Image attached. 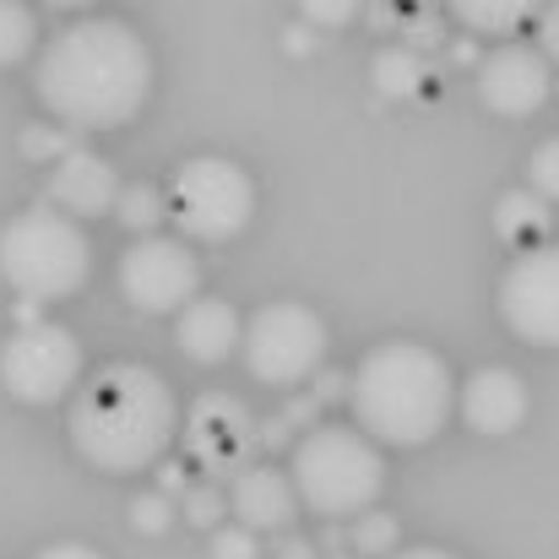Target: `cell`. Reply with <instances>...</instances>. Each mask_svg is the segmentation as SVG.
Instances as JSON below:
<instances>
[{
  "label": "cell",
  "instance_id": "6da1fadb",
  "mask_svg": "<svg viewBox=\"0 0 559 559\" xmlns=\"http://www.w3.org/2000/svg\"><path fill=\"white\" fill-rule=\"evenodd\" d=\"M33 93L71 131H115L136 120L153 93V49L115 16L71 22L38 55Z\"/></svg>",
  "mask_w": 559,
  "mask_h": 559
},
{
  "label": "cell",
  "instance_id": "7a4b0ae2",
  "mask_svg": "<svg viewBox=\"0 0 559 559\" xmlns=\"http://www.w3.org/2000/svg\"><path fill=\"white\" fill-rule=\"evenodd\" d=\"M180 429V402L169 380L147 365H104L71 402V445L87 467L126 478L164 462Z\"/></svg>",
  "mask_w": 559,
  "mask_h": 559
},
{
  "label": "cell",
  "instance_id": "3957f363",
  "mask_svg": "<svg viewBox=\"0 0 559 559\" xmlns=\"http://www.w3.org/2000/svg\"><path fill=\"white\" fill-rule=\"evenodd\" d=\"M354 424L380 445H424L456 407L451 365L424 343H380L359 359L348 391Z\"/></svg>",
  "mask_w": 559,
  "mask_h": 559
},
{
  "label": "cell",
  "instance_id": "277c9868",
  "mask_svg": "<svg viewBox=\"0 0 559 559\" xmlns=\"http://www.w3.org/2000/svg\"><path fill=\"white\" fill-rule=\"evenodd\" d=\"M294 489L326 522H359L385 489L380 445L359 424H316L294 440Z\"/></svg>",
  "mask_w": 559,
  "mask_h": 559
},
{
  "label": "cell",
  "instance_id": "5b68a950",
  "mask_svg": "<svg viewBox=\"0 0 559 559\" xmlns=\"http://www.w3.org/2000/svg\"><path fill=\"white\" fill-rule=\"evenodd\" d=\"M93 272V245L76 217L60 206H27L0 228V277L16 299L27 305H55L71 299Z\"/></svg>",
  "mask_w": 559,
  "mask_h": 559
},
{
  "label": "cell",
  "instance_id": "8992f818",
  "mask_svg": "<svg viewBox=\"0 0 559 559\" xmlns=\"http://www.w3.org/2000/svg\"><path fill=\"white\" fill-rule=\"evenodd\" d=\"M169 206H175V223L186 228V239L223 245V239L245 234V223L255 212V180L234 158H186L169 180Z\"/></svg>",
  "mask_w": 559,
  "mask_h": 559
},
{
  "label": "cell",
  "instance_id": "52a82bcc",
  "mask_svg": "<svg viewBox=\"0 0 559 559\" xmlns=\"http://www.w3.org/2000/svg\"><path fill=\"white\" fill-rule=\"evenodd\" d=\"M245 370L261 385H299L326 359V321L299 299H266L245 321Z\"/></svg>",
  "mask_w": 559,
  "mask_h": 559
},
{
  "label": "cell",
  "instance_id": "ba28073f",
  "mask_svg": "<svg viewBox=\"0 0 559 559\" xmlns=\"http://www.w3.org/2000/svg\"><path fill=\"white\" fill-rule=\"evenodd\" d=\"M82 380V343L55 326V321H33V326H16L0 348V385L27 402V407H49L60 402L71 385Z\"/></svg>",
  "mask_w": 559,
  "mask_h": 559
},
{
  "label": "cell",
  "instance_id": "9c48e42d",
  "mask_svg": "<svg viewBox=\"0 0 559 559\" xmlns=\"http://www.w3.org/2000/svg\"><path fill=\"white\" fill-rule=\"evenodd\" d=\"M195 288H201V266L186 239L147 234L120 255V294L142 316H180L186 305H195Z\"/></svg>",
  "mask_w": 559,
  "mask_h": 559
},
{
  "label": "cell",
  "instance_id": "30bf717a",
  "mask_svg": "<svg viewBox=\"0 0 559 559\" xmlns=\"http://www.w3.org/2000/svg\"><path fill=\"white\" fill-rule=\"evenodd\" d=\"M500 316L522 343L559 348V245H533L506 266Z\"/></svg>",
  "mask_w": 559,
  "mask_h": 559
},
{
  "label": "cell",
  "instance_id": "8fae6325",
  "mask_svg": "<svg viewBox=\"0 0 559 559\" xmlns=\"http://www.w3.org/2000/svg\"><path fill=\"white\" fill-rule=\"evenodd\" d=\"M255 445H261V424L250 418V407L239 402V396H228V391H206V396H195L186 413V451L190 462L201 467V473H217V478H239L245 467H255L250 456H255Z\"/></svg>",
  "mask_w": 559,
  "mask_h": 559
},
{
  "label": "cell",
  "instance_id": "7c38bea8",
  "mask_svg": "<svg viewBox=\"0 0 559 559\" xmlns=\"http://www.w3.org/2000/svg\"><path fill=\"white\" fill-rule=\"evenodd\" d=\"M555 93V76H549V55L544 49H527V44H500L489 49V60L478 66V98L489 115H506V120H527L549 104Z\"/></svg>",
  "mask_w": 559,
  "mask_h": 559
},
{
  "label": "cell",
  "instance_id": "4fadbf2b",
  "mask_svg": "<svg viewBox=\"0 0 559 559\" xmlns=\"http://www.w3.org/2000/svg\"><path fill=\"white\" fill-rule=\"evenodd\" d=\"M120 175L115 164H104L98 153H71L49 169V206H60L66 217H98V212H115L120 206Z\"/></svg>",
  "mask_w": 559,
  "mask_h": 559
},
{
  "label": "cell",
  "instance_id": "5bb4252c",
  "mask_svg": "<svg viewBox=\"0 0 559 559\" xmlns=\"http://www.w3.org/2000/svg\"><path fill=\"white\" fill-rule=\"evenodd\" d=\"M228 506H234L239 527H250V533H283L305 500L294 489V473H277L272 462H255V467H245L234 478Z\"/></svg>",
  "mask_w": 559,
  "mask_h": 559
},
{
  "label": "cell",
  "instance_id": "9a60e30c",
  "mask_svg": "<svg viewBox=\"0 0 559 559\" xmlns=\"http://www.w3.org/2000/svg\"><path fill=\"white\" fill-rule=\"evenodd\" d=\"M456 407H462L467 429H478V435H511L527 418V380L516 370H506V365H489V370H478L462 385Z\"/></svg>",
  "mask_w": 559,
  "mask_h": 559
},
{
  "label": "cell",
  "instance_id": "2e32d148",
  "mask_svg": "<svg viewBox=\"0 0 559 559\" xmlns=\"http://www.w3.org/2000/svg\"><path fill=\"white\" fill-rule=\"evenodd\" d=\"M175 343L180 354L195 365H223L234 348H245V326H239V310L228 299H195L180 310V326H175Z\"/></svg>",
  "mask_w": 559,
  "mask_h": 559
},
{
  "label": "cell",
  "instance_id": "e0dca14e",
  "mask_svg": "<svg viewBox=\"0 0 559 559\" xmlns=\"http://www.w3.org/2000/svg\"><path fill=\"white\" fill-rule=\"evenodd\" d=\"M451 16L467 27V33H489V38H506L516 27H527L533 16H544L549 0H445Z\"/></svg>",
  "mask_w": 559,
  "mask_h": 559
},
{
  "label": "cell",
  "instance_id": "ac0fdd59",
  "mask_svg": "<svg viewBox=\"0 0 559 559\" xmlns=\"http://www.w3.org/2000/svg\"><path fill=\"white\" fill-rule=\"evenodd\" d=\"M495 228H500V239L533 250V239L549 228V201H544L538 190H506V195L495 201Z\"/></svg>",
  "mask_w": 559,
  "mask_h": 559
},
{
  "label": "cell",
  "instance_id": "d6986e66",
  "mask_svg": "<svg viewBox=\"0 0 559 559\" xmlns=\"http://www.w3.org/2000/svg\"><path fill=\"white\" fill-rule=\"evenodd\" d=\"M424 82H429V66H424V55L413 44H391V49L374 55V87L385 98H413Z\"/></svg>",
  "mask_w": 559,
  "mask_h": 559
},
{
  "label": "cell",
  "instance_id": "ffe728a7",
  "mask_svg": "<svg viewBox=\"0 0 559 559\" xmlns=\"http://www.w3.org/2000/svg\"><path fill=\"white\" fill-rule=\"evenodd\" d=\"M115 217L136 234V239H147L164 217H175V206H169V195L158 186H126L120 190V206H115Z\"/></svg>",
  "mask_w": 559,
  "mask_h": 559
},
{
  "label": "cell",
  "instance_id": "44dd1931",
  "mask_svg": "<svg viewBox=\"0 0 559 559\" xmlns=\"http://www.w3.org/2000/svg\"><path fill=\"white\" fill-rule=\"evenodd\" d=\"M38 44V16L22 0H0V66H16Z\"/></svg>",
  "mask_w": 559,
  "mask_h": 559
},
{
  "label": "cell",
  "instance_id": "7402d4cb",
  "mask_svg": "<svg viewBox=\"0 0 559 559\" xmlns=\"http://www.w3.org/2000/svg\"><path fill=\"white\" fill-rule=\"evenodd\" d=\"M348 544L359 559H391L396 555V522L385 511H365L359 522H348Z\"/></svg>",
  "mask_w": 559,
  "mask_h": 559
},
{
  "label": "cell",
  "instance_id": "603a6c76",
  "mask_svg": "<svg viewBox=\"0 0 559 559\" xmlns=\"http://www.w3.org/2000/svg\"><path fill=\"white\" fill-rule=\"evenodd\" d=\"M527 190H538L544 201H559V136L527 158Z\"/></svg>",
  "mask_w": 559,
  "mask_h": 559
},
{
  "label": "cell",
  "instance_id": "cb8c5ba5",
  "mask_svg": "<svg viewBox=\"0 0 559 559\" xmlns=\"http://www.w3.org/2000/svg\"><path fill=\"white\" fill-rule=\"evenodd\" d=\"M175 522V500L169 495H136L131 500V527L136 533H169Z\"/></svg>",
  "mask_w": 559,
  "mask_h": 559
},
{
  "label": "cell",
  "instance_id": "d4e9b609",
  "mask_svg": "<svg viewBox=\"0 0 559 559\" xmlns=\"http://www.w3.org/2000/svg\"><path fill=\"white\" fill-rule=\"evenodd\" d=\"M299 11L310 27H348L365 11V0H299Z\"/></svg>",
  "mask_w": 559,
  "mask_h": 559
},
{
  "label": "cell",
  "instance_id": "484cf974",
  "mask_svg": "<svg viewBox=\"0 0 559 559\" xmlns=\"http://www.w3.org/2000/svg\"><path fill=\"white\" fill-rule=\"evenodd\" d=\"M223 516H228V500L217 495V489H186V522L190 527H223Z\"/></svg>",
  "mask_w": 559,
  "mask_h": 559
},
{
  "label": "cell",
  "instance_id": "4316f807",
  "mask_svg": "<svg viewBox=\"0 0 559 559\" xmlns=\"http://www.w3.org/2000/svg\"><path fill=\"white\" fill-rule=\"evenodd\" d=\"M212 559H255V533L239 527V522L217 527V533H212Z\"/></svg>",
  "mask_w": 559,
  "mask_h": 559
},
{
  "label": "cell",
  "instance_id": "83f0119b",
  "mask_svg": "<svg viewBox=\"0 0 559 559\" xmlns=\"http://www.w3.org/2000/svg\"><path fill=\"white\" fill-rule=\"evenodd\" d=\"M22 153L49 158V169H55V164H60V158H71L76 147H71V136H66V131H27V136H22Z\"/></svg>",
  "mask_w": 559,
  "mask_h": 559
},
{
  "label": "cell",
  "instance_id": "f1b7e54d",
  "mask_svg": "<svg viewBox=\"0 0 559 559\" xmlns=\"http://www.w3.org/2000/svg\"><path fill=\"white\" fill-rule=\"evenodd\" d=\"M538 49L559 66V0H549V5H544V16H538Z\"/></svg>",
  "mask_w": 559,
  "mask_h": 559
},
{
  "label": "cell",
  "instance_id": "f546056e",
  "mask_svg": "<svg viewBox=\"0 0 559 559\" xmlns=\"http://www.w3.org/2000/svg\"><path fill=\"white\" fill-rule=\"evenodd\" d=\"M33 559H104V555L87 549V544H49V549H38Z\"/></svg>",
  "mask_w": 559,
  "mask_h": 559
},
{
  "label": "cell",
  "instance_id": "4dcf8cb0",
  "mask_svg": "<svg viewBox=\"0 0 559 559\" xmlns=\"http://www.w3.org/2000/svg\"><path fill=\"white\" fill-rule=\"evenodd\" d=\"M288 429H294L288 418H266V424H261V445H283V440H288Z\"/></svg>",
  "mask_w": 559,
  "mask_h": 559
},
{
  "label": "cell",
  "instance_id": "1f68e13d",
  "mask_svg": "<svg viewBox=\"0 0 559 559\" xmlns=\"http://www.w3.org/2000/svg\"><path fill=\"white\" fill-rule=\"evenodd\" d=\"M277 559H316V549H310L305 538H288V544H283V555H277Z\"/></svg>",
  "mask_w": 559,
  "mask_h": 559
},
{
  "label": "cell",
  "instance_id": "d6a6232c",
  "mask_svg": "<svg viewBox=\"0 0 559 559\" xmlns=\"http://www.w3.org/2000/svg\"><path fill=\"white\" fill-rule=\"evenodd\" d=\"M391 559H456V555H445V549H396Z\"/></svg>",
  "mask_w": 559,
  "mask_h": 559
},
{
  "label": "cell",
  "instance_id": "836d02e7",
  "mask_svg": "<svg viewBox=\"0 0 559 559\" xmlns=\"http://www.w3.org/2000/svg\"><path fill=\"white\" fill-rule=\"evenodd\" d=\"M158 473H164V495H175V489L186 484V473H180V467H158Z\"/></svg>",
  "mask_w": 559,
  "mask_h": 559
},
{
  "label": "cell",
  "instance_id": "e575fe53",
  "mask_svg": "<svg viewBox=\"0 0 559 559\" xmlns=\"http://www.w3.org/2000/svg\"><path fill=\"white\" fill-rule=\"evenodd\" d=\"M49 5H93V0H49Z\"/></svg>",
  "mask_w": 559,
  "mask_h": 559
},
{
  "label": "cell",
  "instance_id": "d590c367",
  "mask_svg": "<svg viewBox=\"0 0 559 559\" xmlns=\"http://www.w3.org/2000/svg\"><path fill=\"white\" fill-rule=\"evenodd\" d=\"M326 559H359V555H326Z\"/></svg>",
  "mask_w": 559,
  "mask_h": 559
}]
</instances>
